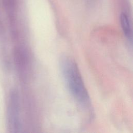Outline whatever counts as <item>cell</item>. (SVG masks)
<instances>
[{"label": "cell", "instance_id": "cell-3", "mask_svg": "<svg viewBox=\"0 0 133 133\" xmlns=\"http://www.w3.org/2000/svg\"><path fill=\"white\" fill-rule=\"evenodd\" d=\"M120 23L126 37L129 40L131 39L132 32L131 26L127 15L124 13H122L120 15Z\"/></svg>", "mask_w": 133, "mask_h": 133}, {"label": "cell", "instance_id": "cell-2", "mask_svg": "<svg viewBox=\"0 0 133 133\" xmlns=\"http://www.w3.org/2000/svg\"><path fill=\"white\" fill-rule=\"evenodd\" d=\"M8 128L11 132H19L21 128L20 103L17 92L12 91L9 95L7 107Z\"/></svg>", "mask_w": 133, "mask_h": 133}, {"label": "cell", "instance_id": "cell-1", "mask_svg": "<svg viewBox=\"0 0 133 133\" xmlns=\"http://www.w3.org/2000/svg\"><path fill=\"white\" fill-rule=\"evenodd\" d=\"M60 68L67 88L72 97L82 107L89 108L90 99L75 61L69 57H63L60 60Z\"/></svg>", "mask_w": 133, "mask_h": 133}]
</instances>
